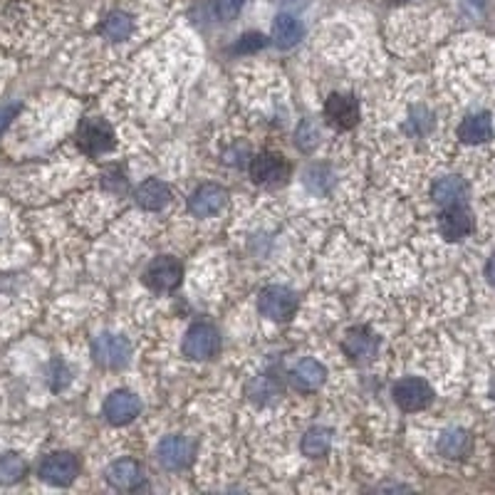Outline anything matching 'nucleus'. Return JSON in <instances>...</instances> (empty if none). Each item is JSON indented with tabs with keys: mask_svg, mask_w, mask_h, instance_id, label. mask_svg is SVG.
Returning <instances> with one entry per match:
<instances>
[{
	"mask_svg": "<svg viewBox=\"0 0 495 495\" xmlns=\"http://www.w3.org/2000/svg\"><path fill=\"white\" fill-rule=\"evenodd\" d=\"M92 357L100 367L121 369L132 357V344L121 334L104 332L92 342Z\"/></svg>",
	"mask_w": 495,
	"mask_h": 495,
	"instance_id": "f257e3e1",
	"label": "nucleus"
},
{
	"mask_svg": "<svg viewBox=\"0 0 495 495\" xmlns=\"http://www.w3.org/2000/svg\"><path fill=\"white\" fill-rule=\"evenodd\" d=\"M258 310L263 312V317L282 322V320H290L298 312V295L282 285H270L260 292L258 298Z\"/></svg>",
	"mask_w": 495,
	"mask_h": 495,
	"instance_id": "f03ea898",
	"label": "nucleus"
},
{
	"mask_svg": "<svg viewBox=\"0 0 495 495\" xmlns=\"http://www.w3.org/2000/svg\"><path fill=\"white\" fill-rule=\"evenodd\" d=\"M221 350V334L214 325H194L184 337V354L194 362H204L218 354Z\"/></svg>",
	"mask_w": 495,
	"mask_h": 495,
	"instance_id": "7ed1b4c3",
	"label": "nucleus"
},
{
	"mask_svg": "<svg viewBox=\"0 0 495 495\" xmlns=\"http://www.w3.org/2000/svg\"><path fill=\"white\" fill-rule=\"evenodd\" d=\"M79 149L90 156L107 154L114 149V129L104 120H85L78 132Z\"/></svg>",
	"mask_w": 495,
	"mask_h": 495,
	"instance_id": "20e7f679",
	"label": "nucleus"
},
{
	"mask_svg": "<svg viewBox=\"0 0 495 495\" xmlns=\"http://www.w3.org/2000/svg\"><path fill=\"white\" fill-rule=\"evenodd\" d=\"M79 463L72 453L58 451L45 456V461L40 463V479L50 486H69L72 480L78 479Z\"/></svg>",
	"mask_w": 495,
	"mask_h": 495,
	"instance_id": "39448f33",
	"label": "nucleus"
},
{
	"mask_svg": "<svg viewBox=\"0 0 495 495\" xmlns=\"http://www.w3.org/2000/svg\"><path fill=\"white\" fill-rule=\"evenodd\" d=\"M144 278L149 288H154L159 292H169L174 288H179L181 278H184V265L176 258L162 256L149 263Z\"/></svg>",
	"mask_w": 495,
	"mask_h": 495,
	"instance_id": "423d86ee",
	"label": "nucleus"
},
{
	"mask_svg": "<svg viewBox=\"0 0 495 495\" xmlns=\"http://www.w3.org/2000/svg\"><path fill=\"white\" fill-rule=\"evenodd\" d=\"M156 456H159V463L166 470H184L194 461L196 446L191 444L186 436H169V438H163L162 444H159Z\"/></svg>",
	"mask_w": 495,
	"mask_h": 495,
	"instance_id": "0eeeda50",
	"label": "nucleus"
},
{
	"mask_svg": "<svg viewBox=\"0 0 495 495\" xmlns=\"http://www.w3.org/2000/svg\"><path fill=\"white\" fill-rule=\"evenodd\" d=\"M394 399H396L402 411H421L431 404L434 392L424 379L409 376V379H402L399 384L394 386Z\"/></svg>",
	"mask_w": 495,
	"mask_h": 495,
	"instance_id": "6e6552de",
	"label": "nucleus"
},
{
	"mask_svg": "<svg viewBox=\"0 0 495 495\" xmlns=\"http://www.w3.org/2000/svg\"><path fill=\"white\" fill-rule=\"evenodd\" d=\"M228 204V191L216 184H204L198 186L191 198H188V208L191 214L198 216V218H211V216L221 214L223 208Z\"/></svg>",
	"mask_w": 495,
	"mask_h": 495,
	"instance_id": "1a4fd4ad",
	"label": "nucleus"
},
{
	"mask_svg": "<svg viewBox=\"0 0 495 495\" xmlns=\"http://www.w3.org/2000/svg\"><path fill=\"white\" fill-rule=\"evenodd\" d=\"M142 411V402H139L137 394L120 389V392H111L104 402V418L114 424V427H124L129 421H134Z\"/></svg>",
	"mask_w": 495,
	"mask_h": 495,
	"instance_id": "9d476101",
	"label": "nucleus"
},
{
	"mask_svg": "<svg viewBox=\"0 0 495 495\" xmlns=\"http://www.w3.org/2000/svg\"><path fill=\"white\" fill-rule=\"evenodd\" d=\"M325 117L332 127L352 129L359 121V102L352 94H330L325 102Z\"/></svg>",
	"mask_w": 495,
	"mask_h": 495,
	"instance_id": "9b49d317",
	"label": "nucleus"
},
{
	"mask_svg": "<svg viewBox=\"0 0 495 495\" xmlns=\"http://www.w3.org/2000/svg\"><path fill=\"white\" fill-rule=\"evenodd\" d=\"M342 347L347 352V357L352 362H369V359L376 357V350H379V340H376V334L367 327H352L344 342H342Z\"/></svg>",
	"mask_w": 495,
	"mask_h": 495,
	"instance_id": "f8f14e48",
	"label": "nucleus"
},
{
	"mask_svg": "<svg viewBox=\"0 0 495 495\" xmlns=\"http://www.w3.org/2000/svg\"><path fill=\"white\" fill-rule=\"evenodd\" d=\"M288 174H290V163L278 154H258L253 163H250V176L258 184H268V186L285 181Z\"/></svg>",
	"mask_w": 495,
	"mask_h": 495,
	"instance_id": "ddd939ff",
	"label": "nucleus"
},
{
	"mask_svg": "<svg viewBox=\"0 0 495 495\" xmlns=\"http://www.w3.org/2000/svg\"><path fill=\"white\" fill-rule=\"evenodd\" d=\"M107 480L117 490H139L144 486V469L132 458H121V461L111 463L107 470Z\"/></svg>",
	"mask_w": 495,
	"mask_h": 495,
	"instance_id": "4468645a",
	"label": "nucleus"
},
{
	"mask_svg": "<svg viewBox=\"0 0 495 495\" xmlns=\"http://www.w3.org/2000/svg\"><path fill=\"white\" fill-rule=\"evenodd\" d=\"M438 231L446 240H461L473 231V216L463 205H451L446 208L438 218Z\"/></svg>",
	"mask_w": 495,
	"mask_h": 495,
	"instance_id": "2eb2a0df",
	"label": "nucleus"
},
{
	"mask_svg": "<svg viewBox=\"0 0 495 495\" xmlns=\"http://www.w3.org/2000/svg\"><path fill=\"white\" fill-rule=\"evenodd\" d=\"M327 369L317 359H302L290 372V382L298 392H317L325 384Z\"/></svg>",
	"mask_w": 495,
	"mask_h": 495,
	"instance_id": "dca6fc26",
	"label": "nucleus"
},
{
	"mask_svg": "<svg viewBox=\"0 0 495 495\" xmlns=\"http://www.w3.org/2000/svg\"><path fill=\"white\" fill-rule=\"evenodd\" d=\"M431 196H434L436 204L444 205V208L463 205L466 198H469V186H466V181L458 179V176H444V179H438L434 184Z\"/></svg>",
	"mask_w": 495,
	"mask_h": 495,
	"instance_id": "f3484780",
	"label": "nucleus"
},
{
	"mask_svg": "<svg viewBox=\"0 0 495 495\" xmlns=\"http://www.w3.org/2000/svg\"><path fill=\"white\" fill-rule=\"evenodd\" d=\"M473 448V438H470L469 431L463 428H448L438 438V453L451 458V461H458V458H466Z\"/></svg>",
	"mask_w": 495,
	"mask_h": 495,
	"instance_id": "a211bd4d",
	"label": "nucleus"
},
{
	"mask_svg": "<svg viewBox=\"0 0 495 495\" xmlns=\"http://www.w3.org/2000/svg\"><path fill=\"white\" fill-rule=\"evenodd\" d=\"M134 198L146 211H159L171 201V188L163 181L149 179L144 184H139V188L134 191Z\"/></svg>",
	"mask_w": 495,
	"mask_h": 495,
	"instance_id": "6ab92c4d",
	"label": "nucleus"
},
{
	"mask_svg": "<svg viewBox=\"0 0 495 495\" xmlns=\"http://www.w3.org/2000/svg\"><path fill=\"white\" fill-rule=\"evenodd\" d=\"M490 134H493V121H490V114H486V111L469 114V117L461 121V127H458V137H461L466 144L488 142Z\"/></svg>",
	"mask_w": 495,
	"mask_h": 495,
	"instance_id": "aec40b11",
	"label": "nucleus"
},
{
	"mask_svg": "<svg viewBox=\"0 0 495 495\" xmlns=\"http://www.w3.org/2000/svg\"><path fill=\"white\" fill-rule=\"evenodd\" d=\"M300 37H302V23L298 17L290 16V13H282V16L275 17L273 40L278 47H292V45L300 43Z\"/></svg>",
	"mask_w": 495,
	"mask_h": 495,
	"instance_id": "412c9836",
	"label": "nucleus"
},
{
	"mask_svg": "<svg viewBox=\"0 0 495 495\" xmlns=\"http://www.w3.org/2000/svg\"><path fill=\"white\" fill-rule=\"evenodd\" d=\"M100 33L111 40V43H121V40H127L129 35L134 33V20L127 13H110V16L104 17L102 27H100Z\"/></svg>",
	"mask_w": 495,
	"mask_h": 495,
	"instance_id": "4be33fe9",
	"label": "nucleus"
},
{
	"mask_svg": "<svg viewBox=\"0 0 495 495\" xmlns=\"http://www.w3.org/2000/svg\"><path fill=\"white\" fill-rule=\"evenodd\" d=\"M27 473V463L20 453H3L0 456V483L3 486H16L17 480L26 479Z\"/></svg>",
	"mask_w": 495,
	"mask_h": 495,
	"instance_id": "5701e85b",
	"label": "nucleus"
},
{
	"mask_svg": "<svg viewBox=\"0 0 495 495\" xmlns=\"http://www.w3.org/2000/svg\"><path fill=\"white\" fill-rule=\"evenodd\" d=\"M330 446H332V434L327 431V428H312L308 434L302 436V453L310 456V458H322L330 451Z\"/></svg>",
	"mask_w": 495,
	"mask_h": 495,
	"instance_id": "b1692460",
	"label": "nucleus"
},
{
	"mask_svg": "<svg viewBox=\"0 0 495 495\" xmlns=\"http://www.w3.org/2000/svg\"><path fill=\"white\" fill-rule=\"evenodd\" d=\"M243 5H246V0H214L216 16H218V20H223V23L236 20L240 10H243Z\"/></svg>",
	"mask_w": 495,
	"mask_h": 495,
	"instance_id": "393cba45",
	"label": "nucleus"
},
{
	"mask_svg": "<svg viewBox=\"0 0 495 495\" xmlns=\"http://www.w3.org/2000/svg\"><path fill=\"white\" fill-rule=\"evenodd\" d=\"M265 47V37L260 33H246V35H240L238 37V43H236V47L233 50L243 52V55H248V52H258V50H263Z\"/></svg>",
	"mask_w": 495,
	"mask_h": 495,
	"instance_id": "a878e982",
	"label": "nucleus"
},
{
	"mask_svg": "<svg viewBox=\"0 0 495 495\" xmlns=\"http://www.w3.org/2000/svg\"><path fill=\"white\" fill-rule=\"evenodd\" d=\"M50 379H52V389H62V386H68L69 369L65 367V362H52Z\"/></svg>",
	"mask_w": 495,
	"mask_h": 495,
	"instance_id": "bb28decb",
	"label": "nucleus"
},
{
	"mask_svg": "<svg viewBox=\"0 0 495 495\" xmlns=\"http://www.w3.org/2000/svg\"><path fill=\"white\" fill-rule=\"evenodd\" d=\"M16 114H17V107H5V110H0V132L8 127L10 120H13Z\"/></svg>",
	"mask_w": 495,
	"mask_h": 495,
	"instance_id": "cd10ccee",
	"label": "nucleus"
},
{
	"mask_svg": "<svg viewBox=\"0 0 495 495\" xmlns=\"http://www.w3.org/2000/svg\"><path fill=\"white\" fill-rule=\"evenodd\" d=\"M486 278H488V282H490V285H493V288H495V256L490 258V260H488V265H486Z\"/></svg>",
	"mask_w": 495,
	"mask_h": 495,
	"instance_id": "c85d7f7f",
	"label": "nucleus"
},
{
	"mask_svg": "<svg viewBox=\"0 0 495 495\" xmlns=\"http://www.w3.org/2000/svg\"><path fill=\"white\" fill-rule=\"evenodd\" d=\"M490 394H493V399H495V384H493V392H490Z\"/></svg>",
	"mask_w": 495,
	"mask_h": 495,
	"instance_id": "c756f323",
	"label": "nucleus"
}]
</instances>
